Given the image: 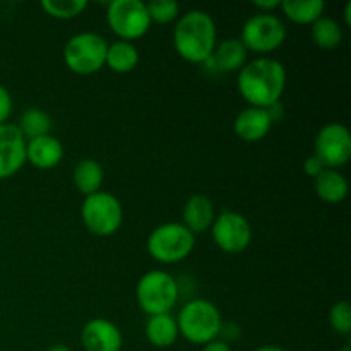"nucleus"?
Returning a JSON list of instances; mask_svg holds the SVG:
<instances>
[{"mask_svg": "<svg viewBox=\"0 0 351 351\" xmlns=\"http://www.w3.org/2000/svg\"><path fill=\"white\" fill-rule=\"evenodd\" d=\"M341 351H351V346H350V343H346L345 346H343V350Z\"/></svg>", "mask_w": 351, "mask_h": 351, "instance_id": "obj_36", "label": "nucleus"}, {"mask_svg": "<svg viewBox=\"0 0 351 351\" xmlns=\"http://www.w3.org/2000/svg\"><path fill=\"white\" fill-rule=\"evenodd\" d=\"M103 180H105V170L101 163L93 158H84L79 161L72 170V182L74 187L81 192L84 197L96 194L101 191Z\"/></svg>", "mask_w": 351, "mask_h": 351, "instance_id": "obj_20", "label": "nucleus"}, {"mask_svg": "<svg viewBox=\"0 0 351 351\" xmlns=\"http://www.w3.org/2000/svg\"><path fill=\"white\" fill-rule=\"evenodd\" d=\"M273 119H271L267 108H257V106H247L233 122V132L239 139L245 143H259L273 129Z\"/></svg>", "mask_w": 351, "mask_h": 351, "instance_id": "obj_14", "label": "nucleus"}, {"mask_svg": "<svg viewBox=\"0 0 351 351\" xmlns=\"http://www.w3.org/2000/svg\"><path fill=\"white\" fill-rule=\"evenodd\" d=\"M139 64V50L130 41L117 40L108 43L105 65L115 74H129Z\"/></svg>", "mask_w": 351, "mask_h": 351, "instance_id": "obj_21", "label": "nucleus"}, {"mask_svg": "<svg viewBox=\"0 0 351 351\" xmlns=\"http://www.w3.org/2000/svg\"><path fill=\"white\" fill-rule=\"evenodd\" d=\"M146 339L154 348H170L178 339L177 319L171 314L149 315L144 328Z\"/></svg>", "mask_w": 351, "mask_h": 351, "instance_id": "obj_19", "label": "nucleus"}, {"mask_svg": "<svg viewBox=\"0 0 351 351\" xmlns=\"http://www.w3.org/2000/svg\"><path fill=\"white\" fill-rule=\"evenodd\" d=\"M26 165V139L16 123L0 125V180L14 177Z\"/></svg>", "mask_w": 351, "mask_h": 351, "instance_id": "obj_12", "label": "nucleus"}, {"mask_svg": "<svg viewBox=\"0 0 351 351\" xmlns=\"http://www.w3.org/2000/svg\"><path fill=\"white\" fill-rule=\"evenodd\" d=\"M180 298V285L173 274L161 269L147 271L136 287V300L147 315L171 314Z\"/></svg>", "mask_w": 351, "mask_h": 351, "instance_id": "obj_4", "label": "nucleus"}, {"mask_svg": "<svg viewBox=\"0 0 351 351\" xmlns=\"http://www.w3.org/2000/svg\"><path fill=\"white\" fill-rule=\"evenodd\" d=\"M311 38L321 50H335L343 41V27L332 17L322 16L311 26Z\"/></svg>", "mask_w": 351, "mask_h": 351, "instance_id": "obj_23", "label": "nucleus"}, {"mask_svg": "<svg viewBox=\"0 0 351 351\" xmlns=\"http://www.w3.org/2000/svg\"><path fill=\"white\" fill-rule=\"evenodd\" d=\"M280 9L291 23L312 26L319 17L324 16L326 3L322 0H281Z\"/></svg>", "mask_w": 351, "mask_h": 351, "instance_id": "obj_22", "label": "nucleus"}, {"mask_svg": "<svg viewBox=\"0 0 351 351\" xmlns=\"http://www.w3.org/2000/svg\"><path fill=\"white\" fill-rule=\"evenodd\" d=\"M314 156L326 168L339 170L351 158V132L345 123L329 122L315 136Z\"/></svg>", "mask_w": 351, "mask_h": 351, "instance_id": "obj_11", "label": "nucleus"}, {"mask_svg": "<svg viewBox=\"0 0 351 351\" xmlns=\"http://www.w3.org/2000/svg\"><path fill=\"white\" fill-rule=\"evenodd\" d=\"M240 336V326L235 322H223L221 329H219L218 339H221L226 345H232L235 339H239Z\"/></svg>", "mask_w": 351, "mask_h": 351, "instance_id": "obj_29", "label": "nucleus"}, {"mask_svg": "<svg viewBox=\"0 0 351 351\" xmlns=\"http://www.w3.org/2000/svg\"><path fill=\"white\" fill-rule=\"evenodd\" d=\"M288 74L280 60L271 57H257L247 62L237 75V89L240 96L257 108H271L281 101L287 89Z\"/></svg>", "mask_w": 351, "mask_h": 351, "instance_id": "obj_1", "label": "nucleus"}, {"mask_svg": "<svg viewBox=\"0 0 351 351\" xmlns=\"http://www.w3.org/2000/svg\"><path fill=\"white\" fill-rule=\"evenodd\" d=\"M178 335L192 345L204 346L218 339L223 317L219 308L208 298L189 300L177 317Z\"/></svg>", "mask_w": 351, "mask_h": 351, "instance_id": "obj_3", "label": "nucleus"}, {"mask_svg": "<svg viewBox=\"0 0 351 351\" xmlns=\"http://www.w3.org/2000/svg\"><path fill=\"white\" fill-rule=\"evenodd\" d=\"M146 7L151 23L168 24L180 17V3L175 0H151Z\"/></svg>", "mask_w": 351, "mask_h": 351, "instance_id": "obj_26", "label": "nucleus"}, {"mask_svg": "<svg viewBox=\"0 0 351 351\" xmlns=\"http://www.w3.org/2000/svg\"><path fill=\"white\" fill-rule=\"evenodd\" d=\"M195 247V235L182 223L168 221L158 225L147 235V254L160 264H177L187 259Z\"/></svg>", "mask_w": 351, "mask_h": 351, "instance_id": "obj_5", "label": "nucleus"}, {"mask_svg": "<svg viewBox=\"0 0 351 351\" xmlns=\"http://www.w3.org/2000/svg\"><path fill=\"white\" fill-rule=\"evenodd\" d=\"M315 194L328 204H339L348 195V180L339 170L326 168L314 178Z\"/></svg>", "mask_w": 351, "mask_h": 351, "instance_id": "obj_18", "label": "nucleus"}, {"mask_svg": "<svg viewBox=\"0 0 351 351\" xmlns=\"http://www.w3.org/2000/svg\"><path fill=\"white\" fill-rule=\"evenodd\" d=\"M322 170H326V167L322 165V161L319 160L317 156H314V154H312V156H308L307 160L304 161V171L307 177L315 178Z\"/></svg>", "mask_w": 351, "mask_h": 351, "instance_id": "obj_30", "label": "nucleus"}, {"mask_svg": "<svg viewBox=\"0 0 351 351\" xmlns=\"http://www.w3.org/2000/svg\"><path fill=\"white\" fill-rule=\"evenodd\" d=\"M41 9L53 19L69 21L81 16L88 9V2L86 0H43Z\"/></svg>", "mask_w": 351, "mask_h": 351, "instance_id": "obj_25", "label": "nucleus"}, {"mask_svg": "<svg viewBox=\"0 0 351 351\" xmlns=\"http://www.w3.org/2000/svg\"><path fill=\"white\" fill-rule=\"evenodd\" d=\"M64 144L51 134L26 141V161L38 170H51L64 160Z\"/></svg>", "mask_w": 351, "mask_h": 351, "instance_id": "obj_16", "label": "nucleus"}, {"mask_svg": "<svg viewBox=\"0 0 351 351\" xmlns=\"http://www.w3.org/2000/svg\"><path fill=\"white\" fill-rule=\"evenodd\" d=\"M216 23L206 10L192 9L182 14L173 27V48L189 64L204 65L218 45Z\"/></svg>", "mask_w": 351, "mask_h": 351, "instance_id": "obj_2", "label": "nucleus"}, {"mask_svg": "<svg viewBox=\"0 0 351 351\" xmlns=\"http://www.w3.org/2000/svg\"><path fill=\"white\" fill-rule=\"evenodd\" d=\"M211 235L219 250L226 254H242L252 242V226L240 213L221 211L213 221Z\"/></svg>", "mask_w": 351, "mask_h": 351, "instance_id": "obj_10", "label": "nucleus"}, {"mask_svg": "<svg viewBox=\"0 0 351 351\" xmlns=\"http://www.w3.org/2000/svg\"><path fill=\"white\" fill-rule=\"evenodd\" d=\"M47 351H72L69 346H64V345H55L51 346V348H48Z\"/></svg>", "mask_w": 351, "mask_h": 351, "instance_id": "obj_35", "label": "nucleus"}, {"mask_svg": "<svg viewBox=\"0 0 351 351\" xmlns=\"http://www.w3.org/2000/svg\"><path fill=\"white\" fill-rule=\"evenodd\" d=\"M201 351H232V346L223 343L221 339H215V341L208 343V345L202 346Z\"/></svg>", "mask_w": 351, "mask_h": 351, "instance_id": "obj_32", "label": "nucleus"}, {"mask_svg": "<svg viewBox=\"0 0 351 351\" xmlns=\"http://www.w3.org/2000/svg\"><path fill=\"white\" fill-rule=\"evenodd\" d=\"M254 351H287V350L276 345H264V346H259V348H256Z\"/></svg>", "mask_w": 351, "mask_h": 351, "instance_id": "obj_33", "label": "nucleus"}, {"mask_svg": "<svg viewBox=\"0 0 351 351\" xmlns=\"http://www.w3.org/2000/svg\"><path fill=\"white\" fill-rule=\"evenodd\" d=\"M329 324L339 336L351 335V307L346 300L336 302L329 311Z\"/></svg>", "mask_w": 351, "mask_h": 351, "instance_id": "obj_27", "label": "nucleus"}, {"mask_svg": "<svg viewBox=\"0 0 351 351\" xmlns=\"http://www.w3.org/2000/svg\"><path fill=\"white\" fill-rule=\"evenodd\" d=\"M81 345L84 351H120L123 346V336L119 326L112 321L95 317L82 328Z\"/></svg>", "mask_w": 351, "mask_h": 351, "instance_id": "obj_13", "label": "nucleus"}, {"mask_svg": "<svg viewBox=\"0 0 351 351\" xmlns=\"http://www.w3.org/2000/svg\"><path fill=\"white\" fill-rule=\"evenodd\" d=\"M106 50L108 43L101 34L82 31L69 38L62 57L71 72L77 75H91L105 67Z\"/></svg>", "mask_w": 351, "mask_h": 351, "instance_id": "obj_6", "label": "nucleus"}, {"mask_svg": "<svg viewBox=\"0 0 351 351\" xmlns=\"http://www.w3.org/2000/svg\"><path fill=\"white\" fill-rule=\"evenodd\" d=\"M240 41L247 51L266 55L278 50L287 40V26L276 14H254L243 23Z\"/></svg>", "mask_w": 351, "mask_h": 351, "instance_id": "obj_8", "label": "nucleus"}, {"mask_svg": "<svg viewBox=\"0 0 351 351\" xmlns=\"http://www.w3.org/2000/svg\"><path fill=\"white\" fill-rule=\"evenodd\" d=\"M10 113H12V96L5 86L0 84V125L7 123Z\"/></svg>", "mask_w": 351, "mask_h": 351, "instance_id": "obj_28", "label": "nucleus"}, {"mask_svg": "<svg viewBox=\"0 0 351 351\" xmlns=\"http://www.w3.org/2000/svg\"><path fill=\"white\" fill-rule=\"evenodd\" d=\"M216 209L211 199L204 194H194L185 201L182 209V225L194 235L211 230Z\"/></svg>", "mask_w": 351, "mask_h": 351, "instance_id": "obj_17", "label": "nucleus"}, {"mask_svg": "<svg viewBox=\"0 0 351 351\" xmlns=\"http://www.w3.org/2000/svg\"><path fill=\"white\" fill-rule=\"evenodd\" d=\"M247 57L249 51L239 38H226L216 45L215 51L204 65L219 74H228V72H239L247 64Z\"/></svg>", "mask_w": 351, "mask_h": 351, "instance_id": "obj_15", "label": "nucleus"}, {"mask_svg": "<svg viewBox=\"0 0 351 351\" xmlns=\"http://www.w3.org/2000/svg\"><path fill=\"white\" fill-rule=\"evenodd\" d=\"M106 23L119 40L130 43L143 38L153 24L146 3L141 0H112L106 5Z\"/></svg>", "mask_w": 351, "mask_h": 351, "instance_id": "obj_9", "label": "nucleus"}, {"mask_svg": "<svg viewBox=\"0 0 351 351\" xmlns=\"http://www.w3.org/2000/svg\"><path fill=\"white\" fill-rule=\"evenodd\" d=\"M81 218L88 232L95 237H112L123 223L122 202L112 192L99 191L84 197Z\"/></svg>", "mask_w": 351, "mask_h": 351, "instance_id": "obj_7", "label": "nucleus"}, {"mask_svg": "<svg viewBox=\"0 0 351 351\" xmlns=\"http://www.w3.org/2000/svg\"><path fill=\"white\" fill-rule=\"evenodd\" d=\"M343 16H345L346 26H351V2H348L345 5V12H343Z\"/></svg>", "mask_w": 351, "mask_h": 351, "instance_id": "obj_34", "label": "nucleus"}, {"mask_svg": "<svg viewBox=\"0 0 351 351\" xmlns=\"http://www.w3.org/2000/svg\"><path fill=\"white\" fill-rule=\"evenodd\" d=\"M252 5L256 7L261 14H273V10L280 9L281 0H254Z\"/></svg>", "mask_w": 351, "mask_h": 351, "instance_id": "obj_31", "label": "nucleus"}, {"mask_svg": "<svg viewBox=\"0 0 351 351\" xmlns=\"http://www.w3.org/2000/svg\"><path fill=\"white\" fill-rule=\"evenodd\" d=\"M16 125L24 136V139L31 141L50 134L51 119L45 110L38 108V106H31V108L24 110L23 115L19 117V123H16Z\"/></svg>", "mask_w": 351, "mask_h": 351, "instance_id": "obj_24", "label": "nucleus"}]
</instances>
